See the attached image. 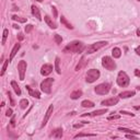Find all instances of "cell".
I'll return each instance as SVG.
<instances>
[{"instance_id":"obj_10","label":"cell","mask_w":140,"mask_h":140,"mask_svg":"<svg viewBox=\"0 0 140 140\" xmlns=\"http://www.w3.org/2000/svg\"><path fill=\"white\" fill-rule=\"evenodd\" d=\"M52 71H53V66L51 64L43 65V67L41 69V73L43 76H48L49 73H52Z\"/></svg>"},{"instance_id":"obj_45","label":"cell","mask_w":140,"mask_h":140,"mask_svg":"<svg viewBox=\"0 0 140 140\" xmlns=\"http://www.w3.org/2000/svg\"><path fill=\"white\" fill-rule=\"evenodd\" d=\"M13 28H14V29H18V30H19V29H20V26H19L18 24H13Z\"/></svg>"},{"instance_id":"obj_11","label":"cell","mask_w":140,"mask_h":140,"mask_svg":"<svg viewBox=\"0 0 140 140\" xmlns=\"http://www.w3.org/2000/svg\"><path fill=\"white\" fill-rule=\"evenodd\" d=\"M107 113V108H103V109H98V111H94L92 113H86V114H82V117L84 116H100L103 114H106Z\"/></svg>"},{"instance_id":"obj_35","label":"cell","mask_w":140,"mask_h":140,"mask_svg":"<svg viewBox=\"0 0 140 140\" xmlns=\"http://www.w3.org/2000/svg\"><path fill=\"white\" fill-rule=\"evenodd\" d=\"M121 118V116L119 115H113V116H109V117H107L108 121H113V119H119Z\"/></svg>"},{"instance_id":"obj_24","label":"cell","mask_w":140,"mask_h":140,"mask_svg":"<svg viewBox=\"0 0 140 140\" xmlns=\"http://www.w3.org/2000/svg\"><path fill=\"white\" fill-rule=\"evenodd\" d=\"M81 105H82V107H94V103L91 102V101H88V100L82 101Z\"/></svg>"},{"instance_id":"obj_43","label":"cell","mask_w":140,"mask_h":140,"mask_svg":"<svg viewBox=\"0 0 140 140\" xmlns=\"http://www.w3.org/2000/svg\"><path fill=\"white\" fill-rule=\"evenodd\" d=\"M18 37H19V39H20V41H22V39L24 38V36H23V34H19V36H18Z\"/></svg>"},{"instance_id":"obj_48","label":"cell","mask_w":140,"mask_h":140,"mask_svg":"<svg viewBox=\"0 0 140 140\" xmlns=\"http://www.w3.org/2000/svg\"><path fill=\"white\" fill-rule=\"evenodd\" d=\"M137 90H139V91H140V86H138V88H137Z\"/></svg>"},{"instance_id":"obj_29","label":"cell","mask_w":140,"mask_h":140,"mask_svg":"<svg viewBox=\"0 0 140 140\" xmlns=\"http://www.w3.org/2000/svg\"><path fill=\"white\" fill-rule=\"evenodd\" d=\"M8 34H9V31L7 29L3 30V35H2V45L6 44V41H7V37H8Z\"/></svg>"},{"instance_id":"obj_5","label":"cell","mask_w":140,"mask_h":140,"mask_svg":"<svg viewBox=\"0 0 140 140\" xmlns=\"http://www.w3.org/2000/svg\"><path fill=\"white\" fill-rule=\"evenodd\" d=\"M105 45H107V42L106 41H102V42H96L94 44L88 46V47L85 48L86 51V54H93V53L98 52L99 49H101L102 47H104Z\"/></svg>"},{"instance_id":"obj_42","label":"cell","mask_w":140,"mask_h":140,"mask_svg":"<svg viewBox=\"0 0 140 140\" xmlns=\"http://www.w3.org/2000/svg\"><path fill=\"white\" fill-rule=\"evenodd\" d=\"M135 52L137 53V55H139V56H140V46H138V47H136Z\"/></svg>"},{"instance_id":"obj_49","label":"cell","mask_w":140,"mask_h":140,"mask_svg":"<svg viewBox=\"0 0 140 140\" xmlns=\"http://www.w3.org/2000/svg\"><path fill=\"white\" fill-rule=\"evenodd\" d=\"M36 1H38V2H41V1H42V0H36Z\"/></svg>"},{"instance_id":"obj_36","label":"cell","mask_w":140,"mask_h":140,"mask_svg":"<svg viewBox=\"0 0 140 140\" xmlns=\"http://www.w3.org/2000/svg\"><path fill=\"white\" fill-rule=\"evenodd\" d=\"M12 109L11 108H8V109H7V112H6V116H7V117H10V116H12Z\"/></svg>"},{"instance_id":"obj_9","label":"cell","mask_w":140,"mask_h":140,"mask_svg":"<svg viewBox=\"0 0 140 140\" xmlns=\"http://www.w3.org/2000/svg\"><path fill=\"white\" fill-rule=\"evenodd\" d=\"M53 111H54V106L53 105H49V107H48V109H47V112H46V114H45V117H44V119H43V123H42V125H41V127L43 128L44 126L47 124V122H48V119H49V117H51V115L53 114Z\"/></svg>"},{"instance_id":"obj_19","label":"cell","mask_w":140,"mask_h":140,"mask_svg":"<svg viewBox=\"0 0 140 140\" xmlns=\"http://www.w3.org/2000/svg\"><path fill=\"white\" fill-rule=\"evenodd\" d=\"M82 96V91L81 90H76V91H73L71 94H70V98L72 100H78L79 98H81Z\"/></svg>"},{"instance_id":"obj_12","label":"cell","mask_w":140,"mask_h":140,"mask_svg":"<svg viewBox=\"0 0 140 140\" xmlns=\"http://www.w3.org/2000/svg\"><path fill=\"white\" fill-rule=\"evenodd\" d=\"M119 99L118 98H111V99H107L105 101L102 102V105L104 106H113V105H116L118 103Z\"/></svg>"},{"instance_id":"obj_39","label":"cell","mask_w":140,"mask_h":140,"mask_svg":"<svg viewBox=\"0 0 140 140\" xmlns=\"http://www.w3.org/2000/svg\"><path fill=\"white\" fill-rule=\"evenodd\" d=\"M10 123H11V126H12V127H14V126H15V117H14V116H12L11 122H10Z\"/></svg>"},{"instance_id":"obj_41","label":"cell","mask_w":140,"mask_h":140,"mask_svg":"<svg viewBox=\"0 0 140 140\" xmlns=\"http://www.w3.org/2000/svg\"><path fill=\"white\" fill-rule=\"evenodd\" d=\"M53 12H54V16H55V18H57V10H56L55 7H53Z\"/></svg>"},{"instance_id":"obj_17","label":"cell","mask_w":140,"mask_h":140,"mask_svg":"<svg viewBox=\"0 0 140 140\" xmlns=\"http://www.w3.org/2000/svg\"><path fill=\"white\" fill-rule=\"evenodd\" d=\"M44 20H45V22L47 23V24H48V26H49V28H51V29H53V30L57 29V25H56V23H55L54 21H53V20H52L51 18H49L48 15H45Z\"/></svg>"},{"instance_id":"obj_7","label":"cell","mask_w":140,"mask_h":140,"mask_svg":"<svg viewBox=\"0 0 140 140\" xmlns=\"http://www.w3.org/2000/svg\"><path fill=\"white\" fill-rule=\"evenodd\" d=\"M54 83V79L53 78H47L41 83V90L46 94H49L52 91V84Z\"/></svg>"},{"instance_id":"obj_20","label":"cell","mask_w":140,"mask_h":140,"mask_svg":"<svg viewBox=\"0 0 140 140\" xmlns=\"http://www.w3.org/2000/svg\"><path fill=\"white\" fill-rule=\"evenodd\" d=\"M112 55L114 58H119L122 56V51L118 47H115V48H113V51H112Z\"/></svg>"},{"instance_id":"obj_33","label":"cell","mask_w":140,"mask_h":140,"mask_svg":"<svg viewBox=\"0 0 140 140\" xmlns=\"http://www.w3.org/2000/svg\"><path fill=\"white\" fill-rule=\"evenodd\" d=\"M8 96H9V100H10V103H11V105L12 106H14V104H15V103H14V100H13V98H12V94H11V92H8Z\"/></svg>"},{"instance_id":"obj_22","label":"cell","mask_w":140,"mask_h":140,"mask_svg":"<svg viewBox=\"0 0 140 140\" xmlns=\"http://www.w3.org/2000/svg\"><path fill=\"white\" fill-rule=\"evenodd\" d=\"M118 130L124 131V132H126V134H132V135H138V134H139L138 131H136V130H131V129H128V128H125V127H119V128H118Z\"/></svg>"},{"instance_id":"obj_27","label":"cell","mask_w":140,"mask_h":140,"mask_svg":"<svg viewBox=\"0 0 140 140\" xmlns=\"http://www.w3.org/2000/svg\"><path fill=\"white\" fill-rule=\"evenodd\" d=\"M12 20H14L16 22H20V23H25L26 22V19L25 18H20L18 15H12Z\"/></svg>"},{"instance_id":"obj_1","label":"cell","mask_w":140,"mask_h":140,"mask_svg":"<svg viewBox=\"0 0 140 140\" xmlns=\"http://www.w3.org/2000/svg\"><path fill=\"white\" fill-rule=\"evenodd\" d=\"M85 48H86L85 45L83 44L82 42L73 41L71 43H69V44L64 48V52L65 53H82Z\"/></svg>"},{"instance_id":"obj_8","label":"cell","mask_w":140,"mask_h":140,"mask_svg":"<svg viewBox=\"0 0 140 140\" xmlns=\"http://www.w3.org/2000/svg\"><path fill=\"white\" fill-rule=\"evenodd\" d=\"M28 68V64L24 60H20L18 64V70H19V75H20V80H24V76H25V71Z\"/></svg>"},{"instance_id":"obj_21","label":"cell","mask_w":140,"mask_h":140,"mask_svg":"<svg viewBox=\"0 0 140 140\" xmlns=\"http://www.w3.org/2000/svg\"><path fill=\"white\" fill-rule=\"evenodd\" d=\"M11 86L13 88V90H14V92L16 93V94L21 95V89H20V86L18 85V83H16L15 81H11Z\"/></svg>"},{"instance_id":"obj_25","label":"cell","mask_w":140,"mask_h":140,"mask_svg":"<svg viewBox=\"0 0 140 140\" xmlns=\"http://www.w3.org/2000/svg\"><path fill=\"white\" fill-rule=\"evenodd\" d=\"M60 21H61L62 24H64V25L66 26V28H68V29H70V30H72V29H73V26H72L71 24H70V23L67 21V20H66L65 16H61V18H60Z\"/></svg>"},{"instance_id":"obj_46","label":"cell","mask_w":140,"mask_h":140,"mask_svg":"<svg viewBox=\"0 0 140 140\" xmlns=\"http://www.w3.org/2000/svg\"><path fill=\"white\" fill-rule=\"evenodd\" d=\"M137 35H138V36H140V29H138V30H137Z\"/></svg>"},{"instance_id":"obj_18","label":"cell","mask_w":140,"mask_h":140,"mask_svg":"<svg viewBox=\"0 0 140 140\" xmlns=\"http://www.w3.org/2000/svg\"><path fill=\"white\" fill-rule=\"evenodd\" d=\"M26 89H28V91L30 93V95L33 96V98H36V99H39L41 98V94H39V92L38 91H36V90H33L31 86H26Z\"/></svg>"},{"instance_id":"obj_37","label":"cell","mask_w":140,"mask_h":140,"mask_svg":"<svg viewBox=\"0 0 140 140\" xmlns=\"http://www.w3.org/2000/svg\"><path fill=\"white\" fill-rule=\"evenodd\" d=\"M121 114H125L128 116H135L134 114H131V113H129V112H126V111H121Z\"/></svg>"},{"instance_id":"obj_16","label":"cell","mask_w":140,"mask_h":140,"mask_svg":"<svg viewBox=\"0 0 140 140\" xmlns=\"http://www.w3.org/2000/svg\"><path fill=\"white\" fill-rule=\"evenodd\" d=\"M51 137L55 138V139H60L62 137V129L61 128H57L53 131V134L51 135Z\"/></svg>"},{"instance_id":"obj_47","label":"cell","mask_w":140,"mask_h":140,"mask_svg":"<svg viewBox=\"0 0 140 140\" xmlns=\"http://www.w3.org/2000/svg\"><path fill=\"white\" fill-rule=\"evenodd\" d=\"M135 108L137 109V111H140V106H135Z\"/></svg>"},{"instance_id":"obj_14","label":"cell","mask_w":140,"mask_h":140,"mask_svg":"<svg viewBox=\"0 0 140 140\" xmlns=\"http://www.w3.org/2000/svg\"><path fill=\"white\" fill-rule=\"evenodd\" d=\"M31 9H32V14L34 15L35 18L38 20V21H41V20H42V16H41V12H39V9H38L36 6H32Z\"/></svg>"},{"instance_id":"obj_3","label":"cell","mask_w":140,"mask_h":140,"mask_svg":"<svg viewBox=\"0 0 140 140\" xmlns=\"http://www.w3.org/2000/svg\"><path fill=\"white\" fill-rule=\"evenodd\" d=\"M111 88H112L111 83L104 82V83H101V84L96 85L94 91H95L96 94H99V95H105V94H107V93L109 92Z\"/></svg>"},{"instance_id":"obj_32","label":"cell","mask_w":140,"mask_h":140,"mask_svg":"<svg viewBox=\"0 0 140 140\" xmlns=\"http://www.w3.org/2000/svg\"><path fill=\"white\" fill-rule=\"evenodd\" d=\"M54 39H55V42H56V44H61V42H62V38H61V36L60 35H58V34H55L54 36Z\"/></svg>"},{"instance_id":"obj_50","label":"cell","mask_w":140,"mask_h":140,"mask_svg":"<svg viewBox=\"0 0 140 140\" xmlns=\"http://www.w3.org/2000/svg\"><path fill=\"white\" fill-rule=\"evenodd\" d=\"M137 1H140V0H137Z\"/></svg>"},{"instance_id":"obj_15","label":"cell","mask_w":140,"mask_h":140,"mask_svg":"<svg viewBox=\"0 0 140 140\" xmlns=\"http://www.w3.org/2000/svg\"><path fill=\"white\" fill-rule=\"evenodd\" d=\"M135 94H136L135 91H124V92L119 93V98L128 99V98H131V96H135Z\"/></svg>"},{"instance_id":"obj_31","label":"cell","mask_w":140,"mask_h":140,"mask_svg":"<svg viewBox=\"0 0 140 140\" xmlns=\"http://www.w3.org/2000/svg\"><path fill=\"white\" fill-rule=\"evenodd\" d=\"M9 61H10V60H6V61H5V64H3V66H2V69H1V72H0V76H3V75H5V72H6V70H7V66H8Z\"/></svg>"},{"instance_id":"obj_13","label":"cell","mask_w":140,"mask_h":140,"mask_svg":"<svg viewBox=\"0 0 140 140\" xmlns=\"http://www.w3.org/2000/svg\"><path fill=\"white\" fill-rule=\"evenodd\" d=\"M20 48H21V44H19V43H18V44L14 45V47L12 48L11 54H10V57H9V60H10V61H12V59L14 58V56H15L16 54H18V51H19Z\"/></svg>"},{"instance_id":"obj_23","label":"cell","mask_w":140,"mask_h":140,"mask_svg":"<svg viewBox=\"0 0 140 140\" xmlns=\"http://www.w3.org/2000/svg\"><path fill=\"white\" fill-rule=\"evenodd\" d=\"M85 64H86L85 57H82V58H81V60L79 61V64L77 65V67H76V70H77V71H79V70L81 69V68H83V67H84V66H85Z\"/></svg>"},{"instance_id":"obj_26","label":"cell","mask_w":140,"mask_h":140,"mask_svg":"<svg viewBox=\"0 0 140 140\" xmlns=\"http://www.w3.org/2000/svg\"><path fill=\"white\" fill-rule=\"evenodd\" d=\"M59 62H60V59H59V57H56V59H55V68H56V71H57L58 75H60L61 71H60V67H59Z\"/></svg>"},{"instance_id":"obj_30","label":"cell","mask_w":140,"mask_h":140,"mask_svg":"<svg viewBox=\"0 0 140 140\" xmlns=\"http://www.w3.org/2000/svg\"><path fill=\"white\" fill-rule=\"evenodd\" d=\"M95 134H78L75 136V138H81V137H95Z\"/></svg>"},{"instance_id":"obj_34","label":"cell","mask_w":140,"mask_h":140,"mask_svg":"<svg viewBox=\"0 0 140 140\" xmlns=\"http://www.w3.org/2000/svg\"><path fill=\"white\" fill-rule=\"evenodd\" d=\"M33 30V25L32 24H28L25 26V33H30Z\"/></svg>"},{"instance_id":"obj_4","label":"cell","mask_w":140,"mask_h":140,"mask_svg":"<svg viewBox=\"0 0 140 140\" xmlns=\"http://www.w3.org/2000/svg\"><path fill=\"white\" fill-rule=\"evenodd\" d=\"M100 71L98 69H90L88 70V72H86V76H85V80H86V82L88 83H93V82H95L96 80H98L100 78Z\"/></svg>"},{"instance_id":"obj_38","label":"cell","mask_w":140,"mask_h":140,"mask_svg":"<svg viewBox=\"0 0 140 140\" xmlns=\"http://www.w3.org/2000/svg\"><path fill=\"white\" fill-rule=\"evenodd\" d=\"M126 138H128V139H136L135 135H132V134H127V135H126Z\"/></svg>"},{"instance_id":"obj_2","label":"cell","mask_w":140,"mask_h":140,"mask_svg":"<svg viewBox=\"0 0 140 140\" xmlns=\"http://www.w3.org/2000/svg\"><path fill=\"white\" fill-rule=\"evenodd\" d=\"M116 81H117V84L119 86H122V88H126V86H128L130 80H129V77L125 71H119Z\"/></svg>"},{"instance_id":"obj_44","label":"cell","mask_w":140,"mask_h":140,"mask_svg":"<svg viewBox=\"0 0 140 140\" xmlns=\"http://www.w3.org/2000/svg\"><path fill=\"white\" fill-rule=\"evenodd\" d=\"M82 127V124H79V125H75V128H80Z\"/></svg>"},{"instance_id":"obj_40","label":"cell","mask_w":140,"mask_h":140,"mask_svg":"<svg viewBox=\"0 0 140 140\" xmlns=\"http://www.w3.org/2000/svg\"><path fill=\"white\" fill-rule=\"evenodd\" d=\"M135 75L140 78V70L139 69H135Z\"/></svg>"},{"instance_id":"obj_28","label":"cell","mask_w":140,"mask_h":140,"mask_svg":"<svg viewBox=\"0 0 140 140\" xmlns=\"http://www.w3.org/2000/svg\"><path fill=\"white\" fill-rule=\"evenodd\" d=\"M28 105H29V101L26 99H23L20 101V106H21V108L24 109V108L28 107Z\"/></svg>"},{"instance_id":"obj_6","label":"cell","mask_w":140,"mask_h":140,"mask_svg":"<svg viewBox=\"0 0 140 140\" xmlns=\"http://www.w3.org/2000/svg\"><path fill=\"white\" fill-rule=\"evenodd\" d=\"M102 66L105 69L109 70V71H113V70L116 69L115 61L113 60L111 57H108V56H105V57H103V59H102Z\"/></svg>"}]
</instances>
